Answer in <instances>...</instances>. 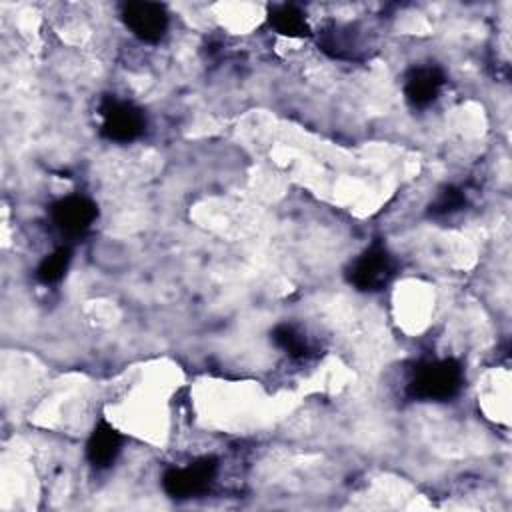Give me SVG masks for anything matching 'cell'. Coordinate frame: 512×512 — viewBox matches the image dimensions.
Returning a JSON list of instances; mask_svg holds the SVG:
<instances>
[{
  "label": "cell",
  "instance_id": "cell-9",
  "mask_svg": "<svg viewBox=\"0 0 512 512\" xmlns=\"http://www.w3.org/2000/svg\"><path fill=\"white\" fill-rule=\"evenodd\" d=\"M268 22L278 34H284L290 38H304L310 34L306 14L294 4L272 6V10L268 14Z\"/></svg>",
  "mask_w": 512,
  "mask_h": 512
},
{
  "label": "cell",
  "instance_id": "cell-12",
  "mask_svg": "<svg viewBox=\"0 0 512 512\" xmlns=\"http://www.w3.org/2000/svg\"><path fill=\"white\" fill-rule=\"evenodd\" d=\"M464 204H466L464 192L456 186H446L444 190L438 192V196L430 204V214L432 216H448V214L462 210Z\"/></svg>",
  "mask_w": 512,
  "mask_h": 512
},
{
  "label": "cell",
  "instance_id": "cell-7",
  "mask_svg": "<svg viewBox=\"0 0 512 512\" xmlns=\"http://www.w3.org/2000/svg\"><path fill=\"white\" fill-rule=\"evenodd\" d=\"M444 82L446 76L438 66H414L404 76V96L410 106L426 108L438 98Z\"/></svg>",
  "mask_w": 512,
  "mask_h": 512
},
{
  "label": "cell",
  "instance_id": "cell-1",
  "mask_svg": "<svg viewBox=\"0 0 512 512\" xmlns=\"http://www.w3.org/2000/svg\"><path fill=\"white\" fill-rule=\"evenodd\" d=\"M464 382V372L460 362L452 358L444 360H432L426 364H420L410 382H408V394L416 400L426 402H444L454 398Z\"/></svg>",
  "mask_w": 512,
  "mask_h": 512
},
{
  "label": "cell",
  "instance_id": "cell-6",
  "mask_svg": "<svg viewBox=\"0 0 512 512\" xmlns=\"http://www.w3.org/2000/svg\"><path fill=\"white\" fill-rule=\"evenodd\" d=\"M50 218L52 224L70 238L82 236L92 228V224L98 218V206L80 194H70L64 198H58L50 206Z\"/></svg>",
  "mask_w": 512,
  "mask_h": 512
},
{
  "label": "cell",
  "instance_id": "cell-8",
  "mask_svg": "<svg viewBox=\"0 0 512 512\" xmlns=\"http://www.w3.org/2000/svg\"><path fill=\"white\" fill-rule=\"evenodd\" d=\"M122 444L124 436L108 420L102 418L90 432V438L86 442V458L98 470L110 468L116 462Z\"/></svg>",
  "mask_w": 512,
  "mask_h": 512
},
{
  "label": "cell",
  "instance_id": "cell-5",
  "mask_svg": "<svg viewBox=\"0 0 512 512\" xmlns=\"http://www.w3.org/2000/svg\"><path fill=\"white\" fill-rule=\"evenodd\" d=\"M126 28L142 42H158L164 38L170 18L162 4L158 2H126L120 12Z\"/></svg>",
  "mask_w": 512,
  "mask_h": 512
},
{
  "label": "cell",
  "instance_id": "cell-11",
  "mask_svg": "<svg viewBox=\"0 0 512 512\" xmlns=\"http://www.w3.org/2000/svg\"><path fill=\"white\" fill-rule=\"evenodd\" d=\"M272 340L278 348H282L288 356L292 358H304L310 352L308 340L302 332H298L294 326L290 324H278L272 330Z\"/></svg>",
  "mask_w": 512,
  "mask_h": 512
},
{
  "label": "cell",
  "instance_id": "cell-2",
  "mask_svg": "<svg viewBox=\"0 0 512 512\" xmlns=\"http://www.w3.org/2000/svg\"><path fill=\"white\" fill-rule=\"evenodd\" d=\"M100 134L110 142H132L140 138L146 130V116L144 112L126 100L116 96H106L100 102Z\"/></svg>",
  "mask_w": 512,
  "mask_h": 512
},
{
  "label": "cell",
  "instance_id": "cell-4",
  "mask_svg": "<svg viewBox=\"0 0 512 512\" xmlns=\"http://www.w3.org/2000/svg\"><path fill=\"white\" fill-rule=\"evenodd\" d=\"M218 472V462L212 456H202L184 468H168L162 474V490L176 500H186L204 494Z\"/></svg>",
  "mask_w": 512,
  "mask_h": 512
},
{
  "label": "cell",
  "instance_id": "cell-3",
  "mask_svg": "<svg viewBox=\"0 0 512 512\" xmlns=\"http://www.w3.org/2000/svg\"><path fill=\"white\" fill-rule=\"evenodd\" d=\"M394 278V258L374 242L346 268V280L360 292H378Z\"/></svg>",
  "mask_w": 512,
  "mask_h": 512
},
{
  "label": "cell",
  "instance_id": "cell-10",
  "mask_svg": "<svg viewBox=\"0 0 512 512\" xmlns=\"http://www.w3.org/2000/svg\"><path fill=\"white\" fill-rule=\"evenodd\" d=\"M72 262V248L70 246H58L54 252L42 258V262L36 268V278L42 284H56L64 278L66 270Z\"/></svg>",
  "mask_w": 512,
  "mask_h": 512
}]
</instances>
